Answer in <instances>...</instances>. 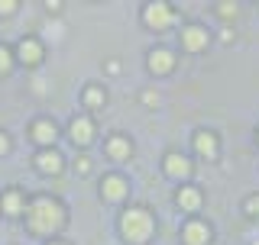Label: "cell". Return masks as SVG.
Masks as SVG:
<instances>
[{"label":"cell","instance_id":"obj_13","mask_svg":"<svg viewBox=\"0 0 259 245\" xmlns=\"http://www.w3.org/2000/svg\"><path fill=\"white\" fill-rule=\"evenodd\" d=\"M182 239H185V245H204L210 239V229L204 223H198V219H191V223H185Z\"/></svg>","mask_w":259,"mask_h":245},{"label":"cell","instance_id":"obj_24","mask_svg":"<svg viewBox=\"0 0 259 245\" xmlns=\"http://www.w3.org/2000/svg\"><path fill=\"white\" fill-rule=\"evenodd\" d=\"M143 100L149 103V107H156V103H159V94H156V91H146V94H143Z\"/></svg>","mask_w":259,"mask_h":245},{"label":"cell","instance_id":"obj_28","mask_svg":"<svg viewBox=\"0 0 259 245\" xmlns=\"http://www.w3.org/2000/svg\"><path fill=\"white\" fill-rule=\"evenodd\" d=\"M256 136H259V133H256Z\"/></svg>","mask_w":259,"mask_h":245},{"label":"cell","instance_id":"obj_2","mask_svg":"<svg viewBox=\"0 0 259 245\" xmlns=\"http://www.w3.org/2000/svg\"><path fill=\"white\" fill-rule=\"evenodd\" d=\"M120 229H123V235L130 242L143 245L152 235V213L146 207H130L123 213V219H120Z\"/></svg>","mask_w":259,"mask_h":245},{"label":"cell","instance_id":"obj_26","mask_svg":"<svg viewBox=\"0 0 259 245\" xmlns=\"http://www.w3.org/2000/svg\"><path fill=\"white\" fill-rule=\"evenodd\" d=\"M49 245H68V242H49Z\"/></svg>","mask_w":259,"mask_h":245},{"label":"cell","instance_id":"obj_25","mask_svg":"<svg viewBox=\"0 0 259 245\" xmlns=\"http://www.w3.org/2000/svg\"><path fill=\"white\" fill-rule=\"evenodd\" d=\"M46 10H49V13H55V10H62V4H59V0H49Z\"/></svg>","mask_w":259,"mask_h":245},{"label":"cell","instance_id":"obj_23","mask_svg":"<svg viewBox=\"0 0 259 245\" xmlns=\"http://www.w3.org/2000/svg\"><path fill=\"white\" fill-rule=\"evenodd\" d=\"M7 152H10V136L0 129V155H7Z\"/></svg>","mask_w":259,"mask_h":245},{"label":"cell","instance_id":"obj_18","mask_svg":"<svg viewBox=\"0 0 259 245\" xmlns=\"http://www.w3.org/2000/svg\"><path fill=\"white\" fill-rule=\"evenodd\" d=\"M13 65H16V55L10 52V48H7L4 42H0V78H7L13 71Z\"/></svg>","mask_w":259,"mask_h":245},{"label":"cell","instance_id":"obj_11","mask_svg":"<svg viewBox=\"0 0 259 245\" xmlns=\"http://www.w3.org/2000/svg\"><path fill=\"white\" fill-rule=\"evenodd\" d=\"M165 174L182 181V177H188V174H191V161L185 158L182 152H168V155H165Z\"/></svg>","mask_w":259,"mask_h":245},{"label":"cell","instance_id":"obj_16","mask_svg":"<svg viewBox=\"0 0 259 245\" xmlns=\"http://www.w3.org/2000/svg\"><path fill=\"white\" fill-rule=\"evenodd\" d=\"M130 152H133V145H130L123 136H113L110 142H107V155H110L113 161H123V158H130Z\"/></svg>","mask_w":259,"mask_h":245},{"label":"cell","instance_id":"obj_14","mask_svg":"<svg viewBox=\"0 0 259 245\" xmlns=\"http://www.w3.org/2000/svg\"><path fill=\"white\" fill-rule=\"evenodd\" d=\"M194 149H198V155H204V158H217V152H221V142H217L214 133L201 129V133L194 136Z\"/></svg>","mask_w":259,"mask_h":245},{"label":"cell","instance_id":"obj_8","mask_svg":"<svg viewBox=\"0 0 259 245\" xmlns=\"http://www.w3.org/2000/svg\"><path fill=\"white\" fill-rule=\"evenodd\" d=\"M207 29L204 26H198V23H191V26H185L182 29V45L188 48V52H201V48L207 45Z\"/></svg>","mask_w":259,"mask_h":245},{"label":"cell","instance_id":"obj_19","mask_svg":"<svg viewBox=\"0 0 259 245\" xmlns=\"http://www.w3.org/2000/svg\"><path fill=\"white\" fill-rule=\"evenodd\" d=\"M217 13H221L224 20H230V16H237V4H230V0H221V4H217Z\"/></svg>","mask_w":259,"mask_h":245},{"label":"cell","instance_id":"obj_9","mask_svg":"<svg viewBox=\"0 0 259 245\" xmlns=\"http://www.w3.org/2000/svg\"><path fill=\"white\" fill-rule=\"evenodd\" d=\"M68 133H71V142H75V145H88L94 139V122L88 116H75L71 126H68Z\"/></svg>","mask_w":259,"mask_h":245},{"label":"cell","instance_id":"obj_27","mask_svg":"<svg viewBox=\"0 0 259 245\" xmlns=\"http://www.w3.org/2000/svg\"><path fill=\"white\" fill-rule=\"evenodd\" d=\"M256 245H259V242H256Z\"/></svg>","mask_w":259,"mask_h":245},{"label":"cell","instance_id":"obj_17","mask_svg":"<svg viewBox=\"0 0 259 245\" xmlns=\"http://www.w3.org/2000/svg\"><path fill=\"white\" fill-rule=\"evenodd\" d=\"M104 100H107V94H104L97 84H91V87L84 91V107H91V110H94V107H104Z\"/></svg>","mask_w":259,"mask_h":245},{"label":"cell","instance_id":"obj_12","mask_svg":"<svg viewBox=\"0 0 259 245\" xmlns=\"http://www.w3.org/2000/svg\"><path fill=\"white\" fill-rule=\"evenodd\" d=\"M101 197H104V200H113V203L123 200V197H126V181H123L120 174L104 177V181H101Z\"/></svg>","mask_w":259,"mask_h":245},{"label":"cell","instance_id":"obj_20","mask_svg":"<svg viewBox=\"0 0 259 245\" xmlns=\"http://www.w3.org/2000/svg\"><path fill=\"white\" fill-rule=\"evenodd\" d=\"M16 7H20L16 0H0V16H13Z\"/></svg>","mask_w":259,"mask_h":245},{"label":"cell","instance_id":"obj_21","mask_svg":"<svg viewBox=\"0 0 259 245\" xmlns=\"http://www.w3.org/2000/svg\"><path fill=\"white\" fill-rule=\"evenodd\" d=\"M246 213H249V216H259V194L246 197Z\"/></svg>","mask_w":259,"mask_h":245},{"label":"cell","instance_id":"obj_6","mask_svg":"<svg viewBox=\"0 0 259 245\" xmlns=\"http://www.w3.org/2000/svg\"><path fill=\"white\" fill-rule=\"evenodd\" d=\"M32 165H36L39 174H62V168H65V158L55 149H39L36 152V158H32Z\"/></svg>","mask_w":259,"mask_h":245},{"label":"cell","instance_id":"obj_22","mask_svg":"<svg viewBox=\"0 0 259 245\" xmlns=\"http://www.w3.org/2000/svg\"><path fill=\"white\" fill-rule=\"evenodd\" d=\"M75 171H78V174H88V171H91V161H88L84 155H81V158L75 161Z\"/></svg>","mask_w":259,"mask_h":245},{"label":"cell","instance_id":"obj_3","mask_svg":"<svg viewBox=\"0 0 259 245\" xmlns=\"http://www.w3.org/2000/svg\"><path fill=\"white\" fill-rule=\"evenodd\" d=\"M172 20H175L172 4H149L143 10V23L149 29H168V26H172Z\"/></svg>","mask_w":259,"mask_h":245},{"label":"cell","instance_id":"obj_5","mask_svg":"<svg viewBox=\"0 0 259 245\" xmlns=\"http://www.w3.org/2000/svg\"><path fill=\"white\" fill-rule=\"evenodd\" d=\"M29 139L32 142H39L42 149H55V139H59V126H55L52 119H36L29 126Z\"/></svg>","mask_w":259,"mask_h":245},{"label":"cell","instance_id":"obj_1","mask_svg":"<svg viewBox=\"0 0 259 245\" xmlns=\"http://www.w3.org/2000/svg\"><path fill=\"white\" fill-rule=\"evenodd\" d=\"M65 207L55 197H36L26 207V226H29V232L32 235H52V232H59L62 226H65Z\"/></svg>","mask_w":259,"mask_h":245},{"label":"cell","instance_id":"obj_7","mask_svg":"<svg viewBox=\"0 0 259 245\" xmlns=\"http://www.w3.org/2000/svg\"><path fill=\"white\" fill-rule=\"evenodd\" d=\"M0 210H4L7 216H20V213H26V197H23L20 187H10V191L0 194Z\"/></svg>","mask_w":259,"mask_h":245},{"label":"cell","instance_id":"obj_10","mask_svg":"<svg viewBox=\"0 0 259 245\" xmlns=\"http://www.w3.org/2000/svg\"><path fill=\"white\" fill-rule=\"evenodd\" d=\"M175 68V55L168 48H152L149 52V71L152 75H168Z\"/></svg>","mask_w":259,"mask_h":245},{"label":"cell","instance_id":"obj_4","mask_svg":"<svg viewBox=\"0 0 259 245\" xmlns=\"http://www.w3.org/2000/svg\"><path fill=\"white\" fill-rule=\"evenodd\" d=\"M16 62L20 65H26V68H36L39 62H42V55H46V48L42 42H39L36 36H26V39H20V45H16Z\"/></svg>","mask_w":259,"mask_h":245},{"label":"cell","instance_id":"obj_15","mask_svg":"<svg viewBox=\"0 0 259 245\" xmlns=\"http://www.w3.org/2000/svg\"><path fill=\"white\" fill-rule=\"evenodd\" d=\"M175 200H178V207H182V210L194 213V210L201 207V191H198V187H182V191L175 194Z\"/></svg>","mask_w":259,"mask_h":245}]
</instances>
